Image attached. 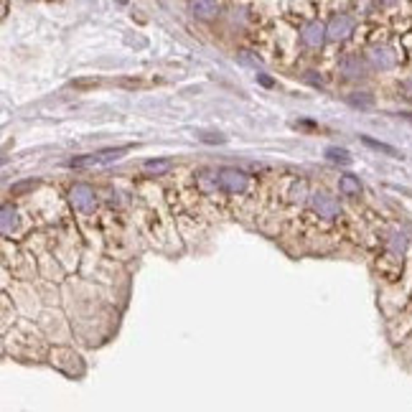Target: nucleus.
<instances>
[{
	"mask_svg": "<svg viewBox=\"0 0 412 412\" xmlns=\"http://www.w3.org/2000/svg\"><path fill=\"white\" fill-rule=\"evenodd\" d=\"M354 28H356L354 16H349V13H334L329 23H326V36H329V41L339 44V41H346L354 33Z\"/></svg>",
	"mask_w": 412,
	"mask_h": 412,
	"instance_id": "f257e3e1",
	"label": "nucleus"
},
{
	"mask_svg": "<svg viewBox=\"0 0 412 412\" xmlns=\"http://www.w3.org/2000/svg\"><path fill=\"white\" fill-rule=\"evenodd\" d=\"M127 153V148H110V151L92 153V155H82V158H71V168H87V165H102V163H112V160L122 158Z\"/></svg>",
	"mask_w": 412,
	"mask_h": 412,
	"instance_id": "f03ea898",
	"label": "nucleus"
},
{
	"mask_svg": "<svg viewBox=\"0 0 412 412\" xmlns=\"http://www.w3.org/2000/svg\"><path fill=\"white\" fill-rule=\"evenodd\" d=\"M219 186L229 194H242V191H247L249 186V178L245 171H237V168H222L219 171Z\"/></svg>",
	"mask_w": 412,
	"mask_h": 412,
	"instance_id": "7ed1b4c3",
	"label": "nucleus"
},
{
	"mask_svg": "<svg viewBox=\"0 0 412 412\" xmlns=\"http://www.w3.org/2000/svg\"><path fill=\"white\" fill-rule=\"evenodd\" d=\"M300 41H303V46H308V49H321V46L329 41V36H326V23H321V20L305 23L303 28H300Z\"/></svg>",
	"mask_w": 412,
	"mask_h": 412,
	"instance_id": "20e7f679",
	"label": "nucleus"
},
{
	"mask_svg": "<svg viewBox=\"0 0 412 412\" xmlns=\"http://www.w3.org/2000/svg\"><path fill=\"white\" fill-rule=\"evenodd\" d=\"M369 64L375 66V69H382V71H387V69H394V64H397V54H394L392 46H372L369 49Z\"/></svg>",
	"mask_w": 412,
	"mask_h": 412,
	"instance_id": "39448f33",
	"label": "nucleus"
},
{
	"mask_svg": "<svg viewBox=\"0 0 412 412\" xmlns=\"http://www.w3.org/2000/svg\"><path fill=\"white\" fill-rule=\"evenodd\" d=\"M311 204H313V209L318 211V216H324V219H336L339 216V201L334 196H329L326 191H316L311 196Z\"/></svg>",
	"mask_w": 412,
	"mask_h": 412,
	"instance_id": "423d86ee",
	"label": "nucleus"
},
{
	"mask_svg": "<svg viewBox=\"0 0 412 412\" xmlns=\"http://www.w3.org/2000/svg\"><path fill=\"white\" fill-rule=\"evenodd\" d=\"M71 204H74L76 211H92L97 204L95 191L89 189L87 184H74L71 186Z\"/></svg>",
	"mask_w": 412,
	"mask_h": 412,
	"instance_id": "0eeeda50",
	"label": "nucleus"
},
{
	"mask_svg": "<svg viewBox=\"0 0 412 412\" xmlns=\"http://www.w3.org/2000/svg\"><path fill=\"white\" fill-rule=\"evenodd\" d=\"M189 11L201 20H211L219 16L222 6H219V0H191L189 3Z\"/></svg>",
	"mask_w": 412,
	"mask_h": 412,
	"instance_id": "6e6552de",
	"label": "nucleus"
},
{
	"mask_svg": "<svg viewBox=\"0 0 412 412\" xmlns=\"http://www.w3.org/2000/svg\"><path fill=\"white\" fill-rule=\"evenodd\" d=\"M339 69H341V74H346V76H364V71H367V64H364L362 57L349 54V57L341 59Z\"/></svg>",
	"mask_w": 412,
	"mask_h": 412,
	"instance_id": "1a4fd4ad",
	"label": "nucleus"
},
{
	"mask_svg": "<svg viewBox=\"0 0 412 412\" xmlns=\"http://www.w3.org/2000/svg\"><path fill=\"white\" fill-rule=\"evenodd\" d=\"M362 143H364V146H369V148H375V151L384 153V155H389V158H402L400 151H397L394 146H387V143H379V140L369 138V135H362Z\"/></svg>",
	"mask_w": 412,
	"mask_h": 412,
	"instance_id": "9d476101",
	"label": "nucleus"
},
{
	"mask_svg": "<svg viewBox=\"0 0 412 412\" xmlns=\"http://www.w3.org/2000/svg\"><path fill=\"white\" fill-rule=\"evenodd\" d=\"M339 189L346 194V196H359V191H362V184H359V178L356 176H341V181H339Z\"/></svg>",
	"mask_w": 412,
	"mask_h": 412,
	"instance_id": "9b49d317",
	"label": "nucleus"
},
{
	"mask_svg": "<svg viewBox=\"0 0 412 412\" xmlns=\"http://www.w3.org/2000/svg\"><path fill=\"white\" fill-rule=\"evenodd\" d=\"M326 158L334 160V163L349 165V163H351V153L346 151V148H336V146H331V148H326Z\"/></svg>",
	"mask_w": 412,
	"mask_h": 412,
	"instance_id": "f8f14e48",
	"label": "nucleus"
},
{
	"mask_svg": "<svg viewBox=\"0 0 412 412\" xmlns=\"http://www.w3.org/2000/svg\"><path fill=\"white\" fill-rule=\"evenodd\" d=\"M146 171L153 176H163L171 171V160H146Z\"/></svg>",
	"mask_w": 412,
	"mask_h": 412,
	"instance_id": "ddd939ff",
	"label": "nucleus"
},
{
	"mask_svg": "<svg viewBox=\"0 0 412 412\" xmlns=\"http://www.w3.org/2000/svg\"><path fill=\"white\" fill-rule=\"evenodd\" d=\"M16 227H18V214L11 206H6L3 209V232H13Z\"/></svg>",
	"mask_w": 412,
	"mask_h": 412,
	"instance_id": "4468645a",
	"label": "nucleus"
},
{
	"mask_svg": "<svg viewBox=\"0 0 412 412\" xmlns=\"http://www.w3.org/2000/svg\"><path fill=\"white\" fill-rule=\"evenodd\" d=\"M349 105H354V107H372V105H375V100H372V95L354 92V95H349Z\"/></svg>",
	"mask_w": 412,
	"mask_h": 412,
	"instance_id": "2eb2a0df",
	"label": "nucleus"
},
{
	"mask_svg": "<svg viewBox=\"0 0 412 412\" xmlns=\"http://www.w3.org/2000/svg\"><path fill=\"white\" fill-rule=\"evenodd\" d=\"M392 247L394 249H400V252H405V247H407V240L402 235H394V240H392Z\"/></svg>",
	"mask_w": 412,
	"mask_h": 412,
	"instance_id": "dca6fc26",
	"label": "nucleus"
},
{
	"mask_svg": "<svg viewBox=\"0 0 412 412\" xmlns=\"http://www.w3.org/2000/svg\"><path fill=\"white\" fill-rule=\"evenodd\" d=\"M305 79H308L311 84H316V87H321V79H316V71H308V74H305Z\"/></svg>",
	"mask_w": 412,
	"mask_h": 412,
	"instance_id": "f3484780",
	"label": "nucleus"
},
{
	"mask_svg": "<svg viewBox=\"0 0 412 412\" xmlns=\"http://www.w3.org/2000/svg\"><path fill=\"white\" fill-rule=\"evenodd\" d=\"M257 79H260V82L265 84V87H273V79H270V76H265V74H257Z\"/></svg>",
	"mask_w": 412,
	"mask_h": 412,
	"instance_id": "a211bd4d",
	"label": "nucleus"
},
{
	"mask_svg": "<svg viewBox=\"0 0 412 412\" xmlns=\"http://www.w3.org/2000/svg\"><path fill=\"white\" fill-rule=\"evenodd\" d=\"M397 0H377V6H382V8H392Z\"/></svg>",
	"mask_w": 412,
	"mask_h": 412,
	"instance_id": "6ab92c4d",
	"label": "nucleus"
},
{
	"mask_svg": "<svg viewBox=\"0 0 412 412\" xmlns=\"http://www.w3.org/2000/svg\"><path fill=\"white\" fill-rule=\"evenodd\" d=\"M405 89H407V95L412 97V79H410V82H405Z\"/></svg>",
	"mask_w": 412,
	"mask_h": 412,
	"instance_id": "aec40b11",
	"label": "nucleus"
},
{
	"mask_svg": "<svg viewBox=\"0 0 412 412\" xmlns=\"http://www.w3.org/2000/svg\"><path fill=\"white\" fill-rule=\"evenodd\" d=\"M117 3H120V6H127V3H130V0H117Z\"/></svg>",
	"mask_w": 412,
	"mask_h": 412,
	"instance_id": "412c9836",
	"label": "nucleus"
}]
</instances>
